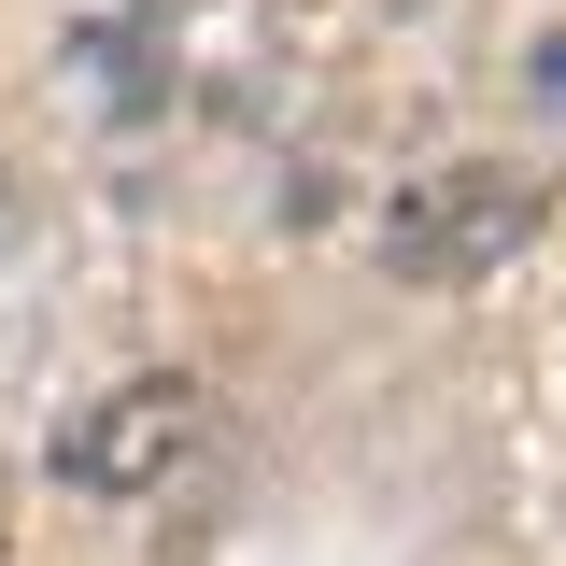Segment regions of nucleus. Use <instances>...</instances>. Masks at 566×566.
I'll return each mask as SVG.
<instances>
[{"label": "nucleus", "instance_id": "f03ea898", "mask_svg": "<svg viewBox=\"0 0 566 566\" xmlns=\"http://www.w3.org/2000/svg\"><path fill=\"white\" fill-rule=\"evenodd\" d=\"M185 453H199V382L185 368H142V382H114V397H85L57 424V482L71 495H156Z\"/></svg>", "mask_w": 566, "mask_h": 566}, {"label": "nucleus", "instance_id": "f257e3e1", "mask_svg": "<svg viewBox=\"0 0 566 566\" xmlns=\"http://www.w3.org/2000/svg\"><path fill=\"white\" fill-rule=\"evenodd\" d=\"M524 241H538V185H524L510 156H439V170H424V185H397V212H382V270L424 283V297L495 283Z\"/></svg>", "mask_w": 566, "mask_h": 566}, {"label": "nucleus", "instance_id": "20e7f679", "mask_svg": "<svg viewBox=\"0 0 566 566\" xmlns=\"http://www.w3.org/2000/svg\"><path fill=\"white\" fill-rule=\"evenodd\" d=\"M538 85H553V99H566V43H553V71H538Z\"/></svg>", "mask_w": 566, "mask_h": 566}, {"label": "nucleus", "instance_id": "7ed1b4c3", "mask_svg": "<svg viewBox=\"0 0 566 566\" xmlns=\"http://www.w3.org/2000/svg\"><path fill=\"white\" fill-rule=\"evenodd\" d=\"M14 227H29V212H14V170H0V255H14Z\"/></svg>", "mask_w": 566, "mask_h": 566}]
</instances>
